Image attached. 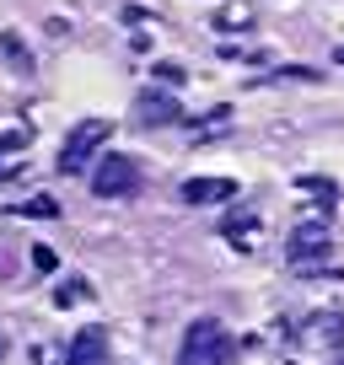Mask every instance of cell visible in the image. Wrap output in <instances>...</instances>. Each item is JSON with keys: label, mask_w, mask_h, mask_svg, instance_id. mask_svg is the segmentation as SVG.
Here are the masks:
<instances>
[{"label": "cell", "mask_w": 344, "mask_h": 365, "mask_svg": "<svg viewBox=\"0 0 344 365\" xmlns=\"http://www.w3.org/2000/svg\"><path fill=\"white\" fill-rule=\"evenodd\" d=\"M231 333L221 328L216 317H194L183 333V344H178V365H226L231 360Z\"/></svg>", "instance_id": "cell-1"}, {"label": "cell", "mask_w": 344, "mask_h": 365, "mask_svg": "<svg viewBox=\"0 0 344 365\" xmlns=\"http://www.w3.org/2000/svg\"><path fill=\"white\" fill-rule=\"evenodd\" d=\"M108 135H113V124H108V118H81V124L65 135V150H59V172H65V178L86 172V167H92V156H97V145H103Z\"/></svg>", "instance_id": "cell-2"}, {"label": "cell", "mask_w": 344, "mask_h": 365, "mask_svg": "<svg viewBox=\"0 0 344 365\" xmlns=\"http://www.w3.org/2000/svg\"><path fill=\"white\" fill-rule=\"evenodd\" d=\"M135 188H140V167L124 156V150H108V156L92 167V194L97 199H129Z\"/></svg>", "instance_id": "cell-3"}, {"label": "cell", "mask_w": 344, "mask_h": 365, "mask_svg": "<svg viewBox=\"0 0 344 365\" xmlns=\"http://www.w3.org/2000/svg\"><path fill=\"white\" fill-rule=\"evenodd\" d=\"M285 258L296 263V269L323 263L328 258V226H323V220H301V226L290 231V242H285Z\"/></svg>", "instance_id": "cell-4"}, {"label": "cell", "mask_w": 344, "mask_h": 365, "mask_svg": "<svg viewBox=\"0 0 344 365\" xmlns=\"http://www.w3.org/2000/svg\"><path fill=\"white\" fill-rule=\"evenodd\" d=\"M135 118L146 129H161V124H178V118H183V103H178V97H172V91H140V103H135Z\"/></svg>", "instance_id": "cell-5"}, {"label": "cell", "mask_w": 344, "mask_h": 365, "mask_svg": "<svg viewBox=\"0 0 344 365\" xmlns=\"http://www.w3.org/2000/svg\"><path fill=\"white\" fill-rule=\"evenodd\" d=\"M65 365H108V333L97 328V322H86V328L70 339Z\"/></svg>", "instance_id": "cell-6"}, {"label": "cell", "mask_w": 344, "mask_h": 365, "mask_svg": "<svg viewBox=\"0 0 344 365\" xmlns=\"http://www.w3.org/2000/svg\"><path fill=\"white\" fill-rule=\"evenodd\" d=\"M178 194H183V205H226V199H237V182L231 178H188Z\"/></svg>", "instance_id": "cell-7"}, {"label": "cell", "mask_w": 344, "mask_h": 365, "mask_svg": "<svg viewBox=\"0 0 344 365\" xmlns=\"http://www.w3.org/2000/svg\"><path fill=\"white\" fill-rule=\"evenodd\" d=\"M307 339H318V344H344V317H339V312H318V317L307 322Z\"/></svg>", "instance_id": "cell-8"}, {"label": "cell", "mask_w": 344, "mask_h": 365, "mask_svg": "<svg viewBox=\"0 0 344 365\" xmlns=\"http://www.w3.org/2000/svg\"><path fill=\"white\" fill-rule=\"evenodd\" d=\"M0 48H6V59H11L16 76H33V54H27L22 33H0Z\"/></svg>", "instance_id": "cell-9"}, {"label": "cell", "mask_w": 344, "mask_h": 365, "mask_svg": "<svg viewBox=\"0 0 344 365\" xmlns=\"http://www.w3.org/2000/svg\"><path fill=\"white\" fill-rule=\"evenodd\" d=\"M16 150H22V135H6V140H0V182L16 172Z\"/></svg>", "instance_id": "cell-10"}, {"label": "cell", "mask_w": 344, "mask_h": 365, "mask_svg": "<svg viewBox=\"0 0 344 365\" xmlns=\"http://www.w3.org/2000/svg\"><path fill=\"white\" fill-rule=\"evenodd\" d=\"M11 215H59L54 199H27V205H11Z\"/></svg>", "instance_id": "cell-11"}, {"label": "cell", "mask_w": 344, "mask_h": 365, "mask_svg": "<svg viewBox=\"0 0 344 365\" xmlns=\"http://www.w3.org/2000/svg\"><path fill=\"white\" fill-rule=\"evenodd\" d=\"M216 22H221V27H248V22H253V11H248V6H231V11H221Z\"/></svg>", "instance_id": "cell-12"}, {"label": "cell", "mask_w": 344, "mask_h": 365, "mask_svg": "<svg viewBox=\"0 0 344 365\" xmlns=\"http://www.w3.org/2000/svg\"><path fill=\"white\" fill-rule=\"evenodd\" d=\"M226 237L237 242V247H253V220H231V226H226Z\"/></svg>", "instance_id": "cell-13"}, {"label": "cell", "mask_w": 344, "mask_h": 365, "mask_svg": "<svg viewBox=\"0 0 344 365\" xmlns=\"http://www.w3.org/2000/svg\"><path fill=\"white\" fill-rule=\"evenodd\" d=\"M301 188H307V194H318L323 205H333V182H328V178H307Z\"/></svg>", "instance_id": "cell-14"}, {"label": "cell", "mask_w": 344, "mask_h": 365, "mask_svg": "<svg viewBox=\"0 0 344 365\" xmlns=\"http://www.w3.org/2000/svg\"><path fill=\"white\" fill-rule=\"evenodd\" d=\"M81 296H86V285H59L54 301H59V307H70V301H81Z\"/></svg>", "instance_id": "cell-15"}, {"label": "cell", "mask_w": 344, "mask_h": 365, "mask_svg": "<svg viewBox=\"0 0 344 365\" xmlns=\"http://www.w3.org/2000/svg\"><path fill=\"white\" fill-rule=\"evenodd\" d=\"M33 263H38V269H44V274H49V269H54V263H59V258H54V252H49V247H33Z\"/></svg>", "instance_id": "cell-16"}, {"label": "cell", "mask_w": 344, "mask_h": 365, "mask_svg": "<svg viewBox=\"0 0 344 365\" xmlns=\"http://www.w3.org/2000/svg\"><path fill=\"white\" fill-rule=\"evenodd\" d=\"M0 360H6V339H0Z\"/></svg>", "instance_id": "cell-17"}, {"label": "cell", "mask_w": 344, "mask_h": 365, "mask_svg": "<svg viewBox=\"0 0 344 365\" xmlns=\"http://www.w3.org/2000/svg\"><path fill=\"white\" fill-rule=\"evenodd\" d=\"M333 59H339V65H344V48H339V54H333Z\"/></svg>", "instance_id": "cell-18"}, {"label": "cell", "mask_w": 344, "mask_h": 365, "mask_svg": "<svg viewBox=\"0 0 344 365\" xmlns=\"http://www.w3.org/2000/svg\"><path fill=\"white\" fill-rule=\"evenodd\" d=\"M339 365H344V360H339Z\"/></svg>", "instance_id": "cell-19"}]
</instances>
